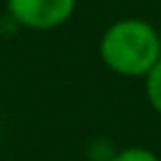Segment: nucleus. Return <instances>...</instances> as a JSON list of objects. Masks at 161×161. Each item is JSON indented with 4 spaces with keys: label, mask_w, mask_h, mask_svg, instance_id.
<instances>
[{
    "label": "nucleus",
    "mask_w": 161,
    "mask_h": 161,
    "mask_svg": "<svg viewBox=\"0 0 161 161\" xmlns=\"http://www.w3.org/2000/svg\"><path fill=\"white\" fill-rule=\"evenodd\" d=\"M99 58L121 77H146L161 58V36L141 18H121L102 33Z\"/></svg>",
    "instance_id": "obj_1"
},
{
    "label": "nucleus",
    "mask_w": 161,
    "mask_h": 161,
    "mask_svg": "<svg viewBox=\"0 0 161 161\" xmlns=\"http://www.w3.org/2000/svg\"><path fill=\"white\" fill-rule=\"evenodd\" d=\"M7 16L16 27L29 31H53L64 27L77 7V0H5Z\"/></svg>",
    "instance_id": "obj_2"
},
{
    "label": "nucleus",
    "mask_w": 161,
    "mask_h": 161,
    "mask_svg": "<svg viewBox=\"0 0 161 161\" xmlns=\"http://www.w3.org/2000/svg\"><path fill=\"white\" fill-rule=\"evenodd\" d=\"M143 80H146V97H148V104L154 108V113L161 115V58L157 60V64L150 69V73Z\"/></svg>",
    "instance_id": "obj_3"
},
{
    "label": "nucleus",
    "mask_w": 161,
    "mask_h": 161,
    "mask_svg": "<svg viewBox=\"0 0 161 161\" xmlns=\"http://www.w3.org/2000/svg\"><path fill=\"white\" fill-rule=\"evenodd\" d=\"M110 161H161L152 150L141 148V146H130V148H121L113 154Z\"/></svg>",
    "instance_id": "obj_4"
}]
</instances>
